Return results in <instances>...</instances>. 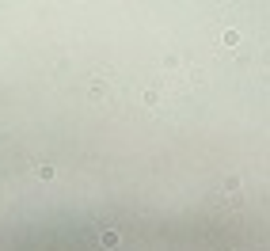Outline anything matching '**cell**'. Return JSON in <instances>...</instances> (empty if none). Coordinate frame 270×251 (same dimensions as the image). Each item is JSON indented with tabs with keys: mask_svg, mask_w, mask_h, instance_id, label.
Returning <instances> with one entry per match:
<instances>
[{
	"mask_svg": "<svg viewBox=\"0 0 270 251\" xmlns=\"http://www.w3.org/2000/svg\"><path fill=\"white\" fill-rule=\"evenodd\" d=\"M118 228H103V232H99V244H107V247H114V244H118Z\"/></svg>",
	"mask_w": 270,
	"mask_h": 251,
	"instance_id": "1",
	"label": "cell"
}]
</instances>
